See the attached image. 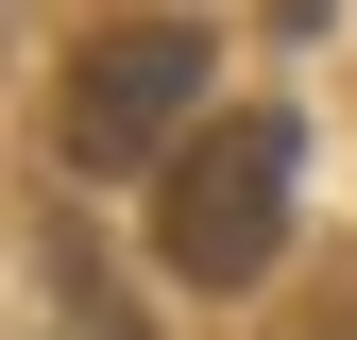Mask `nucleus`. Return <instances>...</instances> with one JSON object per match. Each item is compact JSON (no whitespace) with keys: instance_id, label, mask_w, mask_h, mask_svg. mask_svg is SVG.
Segmentation results:
<instances>
[{"instance_id":"2","label":"nucleus","mask_w":357,"mask_h":340,"mask_svg":"<svg viewBox=\"0 0 357 340\" xmlns=\"http://www.w3.org/2000/svg\"><path fill=\"white\" fill-rule=\"evenodd\" d=\"M68 170H153L170 137H204V34L188 17H119L68 52Z\"/></svg>"},{"instance_id":"1","label":"nucleus","mask_w":357,"mask_h":340,"mask_svg":"<svg viewBox=\"0 0 357 340\" xmlns=\"http://www.w3.org/2000/svg\"><path fill=\"white\" fill-rule=\"evenodd\" d=\"M153 255L188 289H255L289 255V119H204L153 170Z\"/></svg>"}]
</instances>
